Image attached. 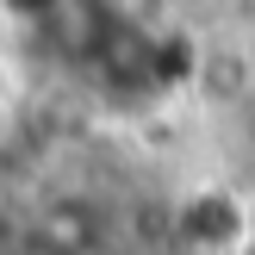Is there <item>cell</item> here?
<instances>
[{
	"label": "cell",
	"instance_id": "cell-1",
	"mask_svg": "<svg viewBox=\"0 0 255 255\" xmlns=\"http://www.w3.org/2000/svg\"><path fill=\"white\" fill-rule=\"evenodd\" d=\"M62 6H69V0H0V12H6V19H19V25H31V31H44Z\"/></svg>",
	"mask_w": 255,
	"mask_h": 255
}]
</instances>
